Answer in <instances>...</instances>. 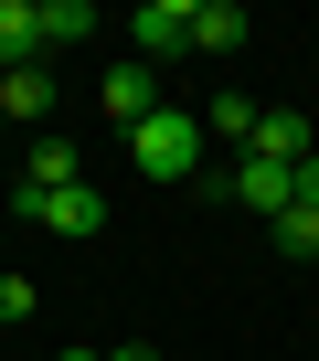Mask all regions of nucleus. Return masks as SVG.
I'll return each mask as SVG.
<instances>
[{
  "instance_id": "nucleus-1",
  "label": "nucleus",
  "mask_w": 319,
  "mask_h": 361,
  "mask_svg": "<svg viewBox=\"0 0 319 361\" xmlns=\"http://www.w3.org/2000/svg\"><path fill=\"white\" fill-rule=\"evenodd\" d=\"M203 138H213L203 106H160L149 128H128V170H138V180H192V170H203Z\"/></svg>"
},
{
  "instance_id": "nucleus-2",
  "label": "nucleus",
  "mask_w": 319,
  "mask_h": 361,
  "mask_svg": "<svg viewBox=\"0 0 319 361\" xmlns=\"http://www.w3.org/2000/svg\"><path fill=\"white\" fill-rule=\"evenodd\" d=\"M22 213H32L43 234H64V245L107 234V202H96V180H75V192H22Z\"/></svg>"
},
{
  "instance_id": "nucleus-3",
  "label": "nucleus",
  "mask_w": 319,
  "mask_h": 361,
  "mask_svg": "<svg viewBox=\"0 0 319 361\" xmlns=\"http://www.w3.org/2000/svg\"><path fill=\"white\" fill-rule=\"evenodd\" d=\"M245 159H277V170L319 159V117H298V106H255V138H245Z\"/></svg>"
},
{
  "instance_id": "nucleus-4",
  "label": "nucleus",
  "mask_w": 319,
  "mask_h": 361,
  "mask_svg": "<svg viewBox=\"0 0 319 361\" xmlns=\"http://www.w3.org/2000/svg\"><path fill=\"white\" fill-rule=\"evenodd\" d=\"M96 96H107V117H117V138L160 117V75H149L138 54H128V64H107V85H96Z\"/></svg>"
},
{
  "instance_id": "nucleus-5",
  "label": "nucleus",
  "mask_w": 319,
  "mask_h": 361,
  "mask_svg": "<svg viewBox=\"0 0 319 361\" xmlns=\"http://www.w3.org/2000/svg\"><path fill=\"white\" fill-rule=\"evenodd\" d=\"M128 43H138V64L181 54L192 43V0H138V11H128Z\"/></svg>"
},
{
  "instance_id": "nucleus-6",
  "label": "nucleus",
  "mask_w": 319,
  "mask_h": 361,
  "mask_svg": "<svg viewBox=\"0 0 319 361\" xmlns=\"http://www.w3.org/2000/svg\"><path fill=\"white\" fill-rule=\"evenodd\" d=\"M224 192H234V202H255V213L277 224V213L298 202V170H277V159H234V170H224Z\"/></svg>"
},
{
  "instance_id": "nucleus-7",
  "label": "nucleus",
  "mask_w": 319,
  "mask_h": 361,
  "mask_svg": "<svg viewBox=\"0 0 319 361\" xmlns=\"http://www.w3.org/2000/svg\"><path fill=\"white\" fill-rule=\"evenodd\" d=\"M75 180H85V159H75V138H32V159H22V192H75Z\"/></svg>"
},
{
  "instance_id": "nucleus-8",
  "label": "nucleus",
  "mask_w": 319,
  "mask_h": 361,
  "mask_svg": "<svg viewBox=\"0 0 319 361\" xmlns=\"http://www.w3.org/2000/svg\"><path fill=\"white\" fill-rule=\"evenodd\" d=\"M43 64V0H0V75Z\"/></svg>"
},
{
  "instance_id": "nucleus-9",
  "label": "nucleus",
  "mask_w": 319,
  "mask_h": 361,
  "mask_svg": "<svg viewBox=\"0 0 319 361\" xmlns=\"http://www.w3.org/2000/svg\"><path fill=\"white\" fill-rule=\"evenodd\" d=\"M245 32H255V22H245V0H192V43H203V54H234Z\"/></svg>"
},
{
  "instance_id": "nucleus-10",
  "label": "nucleus",
  "mask_w": 319,
  "mask_h": 361,
  "mask_svg": "<svg viewBox=\"0 0 319 361\" xmlns=\"http://www.w3.org/2000/svg\"><path fill=\"white\" fill-rule=\"evenodd\" d=\"M0 117H32V128H43V117H54V75H43V64H11V75H0Z\"/></svg>"
},
{
  "instance_id": "nucleus-11",
  "label": "nucleus",
  "mask_w": 319,
  "mask_h": 361,
  "mask_svg": "<svg viewBox=\"0 0 319 361\" xmlns=\"http://www.w3.org/2000/svg\"><path fill=\"white\" fill-rule=\"evenodd\" d=\"M85 32H96L85 0H43V54H54V43H85Z\"/></svg>"
},
{
  "instance_id": "nucleus-12",
  "label": "nucleus",
  "mask_w": 319,
  "mask_h": 361,
  "mask_svg": "<svg viewBox=\"0 0 319 361\" xmlns=\"http://www.w3.org/2000/svg\"><path fill=\"white\" fill-rule=\"evenodd\" d=\"M203 128H213V138H234V149H245V138H255V96H213V106H203Z\"/></svg>"
},
{
  "instance_id": "nucleus-13",
  "label": "nucleus",
  "mask_w": 319,
  "mask_h": 361,
  "mask_svg": "<svg viewBox=\"0 0 319 361\" xmlns=\"http://www.w3.org/2000/svg\"><path fill=\"white\" fill-rule=\"evenodd\" d=\"M277 255H287V266H308V255H319V213H298V202H287V213H277Z\"/></svg>"
},
{
  "instance_id": "nucleus-14",
  "label": "nucleus",
  "mask_w": 319,
  "mask_h": 361,
  "mask_svg": "<svg viewBox=\"0 0 319 361\" xmlns=\"http://www.w3.org/2000/svg\"><path fill=\"white\" fill-rule=\"evenodd\" d=\"M32 298H43L32 276H0V319H32Z\"/></svg>"
},
{
  "instance_id": "nucleus-15",
  "label": "nucleus",
  "mask_w": 319,
  "mask_h": 361,
  "mask_svg": "<svg viewBox=\"0 0 319 361\" xmlns=\"http://www.w3.org/2000/svg\"><path fill=\"white\" fill-rule=\"evenodd\" d=\"M298 213H319V159H298Z\"/></svg>"
},
{
  "instance_id": "nucleus-16",
  "label": "nucleus",
  "mask_w": 319,
  "mask_h": 361,
  "mask_svg": "<svg viewBox=\"0 0 319 361\" xmlns=\"http://www.w3.org/2000/svg\"><path fill=\"white\" fill-rule=\"evenodd\" d=\"M107 361H160V350H149V340H128V350H107Z\"/></svg>"
},
{
  "instance_id": "nucleus-17",
  "label": "nucleus",
  "mask_w": 319,
  "mask_h": 361,
  "mask_svg": "<svg viewBox=\"0 0 319 361\" xmlns=\"http://www.w3.org/2000/svg\"><path fill=\"white\" fill-rule=\"evenodd\" d=\"M54 361H107V350H54Z\"/></svg>"
}]
</instances>
